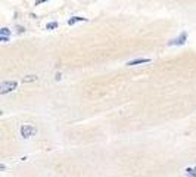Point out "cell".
Listing matches in <instances>:
<instances>
[{
  "mask_svg": "<svg viewBox=\"0 0 196 177\" xmlns=\"http://www.w3.org/2000/svg\"><path fill=\"white\" fill-rule=\"evenodd\" d=\"M16 87H18V83L16 81H3L0 84V93L1 94H6L9 91H13Z\"/></svg>",
  "mask_w": 196,
  "mask_h": 177,
  "instance_id": "cell-1",
  "label": "cell"
},
{
  "mask_svg": "<svg viewBox=\"0 0 196 177\" xmlns=\"http://www.w3.org/2000/svg\"><path fill=\"white\" fill-rule=\"evenodd\" d=\"M36 133H37V129H36L34 126L25 124V126H22V127H21V136H22L24 139H28V137L34 136Z\"/></svg>",
  "mask_w": 196,
  "mask_h": 177,
  "instance_id": "cell-2",
  "label": "cell"
},
{
  "mask_svg": "<svg viewBox=\"0 0 196 177\" xmlns=\"http://www.w3.org/2000/svg\"><path fill=\"white\" fill-rule=\"evenodd\" d=\"M186 42H187V33H186V31H183L178 37H176V39L170 40V42H168V46H183Z\"/></svg>",
  "mask_w": 196,
  "mask_h": 177,
  "instance_id": "cell-3",
  "label": "cell"
},
{
  "mask_svg": "<svg viewBox=\"0 0 196 177\" xmlns=\"http://www.w3.org/2000/svg\"><path fill=\"white\" fill-rule=\"evenodd\" d=\"M152 59L151 58H137V59H133V61H128L125 65L127 67H134V65H142V64H148L151 62Z\"/></svg>",
  "mask_w": 196,
  "mask_h": 177,
  "instance_id": "cell-4",
  "label": "cell"
},
{
  "mask_svg": "<svg viewBox=\"0 0 196 177\" xmlns=\"http://www.w3.org/2000/svg\"><path fill=\"white\" fill-rule=\"evenodd\" d=\"M88 19L87 18H84V16H72V18H69L68 19V25H75L77 22H87Z\"/></svg>",
  "mask_w": 196,
  "mask_h": 177,
  "instance_id": "cell-5",
  "label": "cell"
},
{
  "mask_svg": "<svg viewBox=\"0 0 196 177\" xmlns=\"http://www.w3.org/2000/svg\"><path fill=\"white\" fill-rule=\"evenodd\" d=\"M10 34H12V31H10L9 28H6V27H3V28L0 30V36H1V37H9Z\"/></svg>",
  "mask_w": 196,
  "mask_h": 177,
  "instance_id": "cell-6",
  "label": "cell"
},
{
  "mask_svg": "<svg viewBox=\"0 0 196 177\" xmlns=\"http://www.w3.org/2000/svg\"><path fill=\"white\" fill-rule=\"evenodd\" d=\"M37 80V75H27L22 78V83H31V81H36Z\"/></svg>",
  "mask_w": 196,
  "mask_h": 177,
  "instance_id": "cell-7",
  "label": "cell"
},
{
  "mask_svg": "<svg viewBox=\"0 0 196 177\" xmlns=\"http://www.w3.org/2000/svg\"><path fill=\"white\" fill-rule=\"evenodd\" d=\"M56 28H58V22H56V21L49 22V24L46 25V30H56Z\"/></svg>",
  "mask_w": 196,
  "mask_h": 177,
  "instance_id": "cell-8",
  "label": "cell"
},
{
  "mask_svg": "<svg viewBox=\"0 0 196 177\" xmlns=\"http://www.w3.org/2000/svg\"><path fill=\"white\" fill-rule=\"evenodd\" d=\"M186 174L189 177H196V167L195 168H186Z\"/></svg>",
  "mask_w": 196,
  "mask_h": 177,
  "instance_id": "cell-9",
  "label": "cell"
},
{
  "mask_svg": "<svg viewBox=\"0 0 196 177\" xmlns=\"http://www.w3.org/2000/svg\"><path fill=\"white\" fill-rule=\"evenodd\" d=\"M46 1H49V0H36V6H39V4H41V3H46Z\"/></svg>",
  "mask_w": 196,
  "mask_h": 177,
  "instance_id": "cell-10",
  "label": "cell"
},
{
  "mask_svg": "<svg viewBox=\"0 0 196 177\" xmlns=\"http://www.w3.org/2000/svg\"><path fill=\"white\" fill-rule=\"evenodd\" d=\"M55 78H56V81H59V80L62 78V74H61V72H56V75H55Z\"/></svg>",
  "mask_w": 196,
  "mask_h": 177,
  "instance_id": "cell-11",
  "label": "cell"
},
{
  "mask_svg": "<svg viewBox=\"0 0 196 177\" xmlns=\"http://www.w3.org/2000/svg\"><path fill=\"white\" fill-rule=\"evenodd\" d=\"M16 31H18V33H24L25 28H24V27H16Z\"/></svg>",
  "mask_w": 196,
  "mask_h": 177,
  "instance_id": "cell-12",
  "label": "cell"
},
{
  "mask_svg": "<svg viewBox=\"0 0 196 177\" xmlns=\"http://www.w3.org/2000/svg\"><path fill=\"white\" fill-rule=\"evenodd\" d=\"M0 42L6 43V42H9V37H1V36H0Z\"/></svg>",
  "mask_w": 196,
  "mask_h": 177,
  "instance_id": "cell-13",
  "label": "cell"
}]
</instances>
